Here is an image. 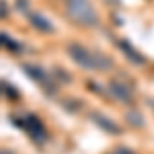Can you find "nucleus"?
<instances>
[{
    "mask_svg": "<svg viewBox=\"0 0 154 154\" xmlns=\"http://www.w3.org/2000/svg\"><path fill=\"white\" fill-rule=\"evenodd\" d=\"M68 56H70L80 68L84 70H95L97 68V54H91L88 49L80 43H70L68 45Z\"/></svg>",
    "mask_w": 154,
    "mask_h": 154,
    "instance_id": "2",
    "label": "nucleus"
},
{
    "mask_svg": "<svg viewBox=\"0 0 154 154\" xmlns=\"http://www.w3.org/2000/svg\"><path fill=\"white\" fill-rule=\"evenodd\" d=\"M109 93L115 97L117 101L121 103H131V91L123 84V80H119V78H113V80H109Z\"/></svg>",
    "mask_w": 154,
    "mask_h": 154,
    "instance_id": "3",
    "label": "nucleus"
},
{
    "mask_svg": "<svg viewBox=\"0 0 154 154\" xmlns=\"http://www.w3.org/2000/svg\"><path fill=\"white\" fill-rule=\"evenodd\" d=\"M113 154H134V152H131V150H128V148H117Z\"/></svg>",
    "mask_w": 154,
    "mask_h": 154,
    "instance_id": "13",
    "label": "nucleus"
},
{
    "mask_svg": "<svg viewBox=\"0 0 154 154\" xmlns=\"http://www.w3.org/2000/svg\"><path fill=\"white\" fill-rule=\"evenodd\" d=\"M128 121H131V123H134L136 128H140V125L144 123V119L140 117V115H136L134 111H130V113H128Z\"/></svg>",
    "mask_w": 154,
    "mask_h": 154,
    "instance_id": "10",
    "label": "nucleus"
},
{
    "mask_svg": "<svg viewBox=\"0 0 154 154\" xmlns=\"http://www.w3.org/2000/svg\"><path fill=\"white\" fill-rule=\"evenodd\" d=\"M2 154H12V152H6V150H2Z\"/></svg>",
    "mask_w": 154,
    "mask_h": 154,
    "instance_id": "14",
    "label": "nucleus"
},
{
    "mask_svg": "<svg viewBox=\"0 0 154 154\" xmlns=\"http://www.w3.org/2000/svg\"><path fill=\"white\" fill-rule=\"evenodd\" d=\"M21 68H23V72H27V74H29V76H31V78L35 80V82H41L43 86H49V78H48V74L41 70L39 66H35V64H23Z\"/></svg>",
    "mask_w": 154,
    "mask_h": 154,
    "instance_id": "6",
    "label": "nucleus"
},
{
    "mask_svg": "<svg viewBox=\"0 0 154 154\" xmlns=\"http://www.w3.org/2000/svg\"><path fill=\"white\" fill-rule=\"evenodd\" d=\"M25 130L29 131V136H33L35 140H43V125H41V121L33 115H27L25 117Z\"/></svg>",
    "mask_w": 154,
    "mask_h": 154,
    "instance_id": "5",
    "label": "nucleus"
},
{
    "mask_svg": "<svg viewBox=\"0 0 154 154\" xmlns=\"http://www.w3.org/2000/svg\"><path fill=\"white\" fill-rule=\"evenodd\" d=\"M119 49L125 54V58L130 60L131 64H138V66H140V64H144V56H142V54H138L136 49L131 48L130 41H119Z\"/></svg>",
    "mask_w": 154,
    "mask_h": 154,
    "instance_id": "8",
    "label": "nucleus"
},
{
    "mask_svg": "<svg viewBox=\"0 0 154 154\" xmlns=\"http://www.w3.org/2000/svg\"><path fill=\"white\" fill-rule=\"evenodd\" d=\"M2 88H4L6 97H11V99H17V93H14V91H12V88H11V86H8L6 82H2Z\"/></svg>",
    "mask_w": 154,
    "mask_h": 154,
    "instance_id": "11",
    "label": "nucleus"
},
{
    "mask_svg": "<svg viewBox=\"0 0 154 154\" xmlns=\"http://www.w3.org/2000/svg\"><path fill=\"white\" fill-rule=\"evenodd\" d=\"M91 119L95 121L97 125L101 128V130H105V131H109V134H113V136H117V134H121V130H119L117 125L111 121V119H107L105 115H101V113H93L91 115Z\"/></svg>",
    "mask_w": 154,
    "mask_h": 154,
    "instance_id": "7",
    "label": "nucleus"
},
{
    "mask_svg": "<svg viewBox=\"0 0 154 154\" xmlns=\"http://www.w3.org/2000/svg\"><path fill=\"white\" fill-rule=\"evenodd\" d=\"M66 14L70 21L82 25V27L99 25V14L88 0H66Z\"/></svg>",
    "mask_w": 154,
    "mask_h": 154,
    "instance_id": "1",
    "label": "nucleus"
},
{
    "mask_svg": "<svg viewBox=\"0 0 154 154\" xmlns=\"http://www.w3.org/2000/svg\"><path fill=\"white\" fill-rule=\"evenodd\" d=\"M27 19L33 29H37L39 33H54V25L48 21V17H43L41 12H35V11H29L27 12Z\"/></svg>",
    "mask_w": 154,
    "mask_h": 154,
    "instance_id": "4",
    "label": "nucleus"
},
{
    "mask_svg": "<svg viewBox=\"0 0 154 154\" xmlns=\"http://www.w3.org/2000/svg\"><path fill=\"white\" fill-rule=\"evenodd\" d=\"M2 43H4V48L11 49V51H21V48H19V43L12 39V37H8L6 33H2Z\"/></svg>",
    "mask_w": 154,
    "mask_h": 154,
    "instance_id": "9",
    "label": "nucleus"
},
{
    "mask_svg": "<svg viewBox=\"0 0 154 154\" xmlns=\"http://www.w3.org/2000/svg\"><path fill=\"white\" fill-rule=\"evenodd\" d=\"M17 6H19V11H23L25 14H27V0H17Z\"/></svg>",
    "mask_w": 154,
    "mask_h": 154,
    "instance_id": "12",
    "label": "nucleus"
}]
</instances>
